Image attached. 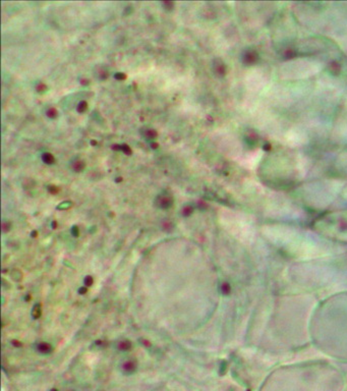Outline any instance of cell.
Listing matches in <instances>:
<instances>
[{"mask_svg": "<svg viewBox=\"0 0 347 391\" xmlns=\"http://www.w3.org/2000/svg\"><path fill=\"white\" fill-rule=\"evenodd\" d=\"M47 86L45 85L44 83H39L37 86H36V90H37L38 93H44V92L47 91Z\"/></svg>", "mask_w": 347, "mask_h": 391, "instance_id": "15", "label": "cell"}, {"mask_svg": "<svg viewBox=\"0 0 347 391\" xmlns=\"http://www.w3.org/2000/svg\"><path fill=\"white\" fill-rule=\"evenodd\" d=\"M50 391H58V390H57V389H55V388H53V389H51Z\"/></svg>", "mask_w": 347, "mask_h": 391, "instance_id": "23", "label": "cell"}, {"mask_svg": "<svg viewBox=\"0 0 347 391\" xmlns=\"http://www.w3.org/2000/svg\"><path fill=\"white\" fill-rule=\"evenodd\" d=\"M67 391H74V390H67Z\"/></svg>", "mask_w": 347, "mask_h": 391, "instance_id": "24", "label": "cell"}, {"mask_svg": "<svg viewBox=\"0 0 347 391\" xmlns=\"http://www.w3.org/2000/svg\"><path fill=\"white\" fill-rule=\"evenodd\" d=\"M214 69H215V72H216L217 74H219V75L223 74L224 71H223L222 64H215V65H214Z\"/></svg>", "mask_w": 347, "mask_h": 391, "instance_id": "19", "label": "cell"}, {"mask_svg": "<svg viewBox=\"0 0 347 391\" xmlns=\"http://www.w3.org/2000/svg\"><path fill=\"white\" fill-rule=\"evenodd\" d=\"M142 136H144V138L146 140L153 141V140H155L158 136V133H157V130H153V128H146L144 132H142Z\"/></svg>", "mask_w": 347, "mask_h": 391, "instance_id": "5", "label": "cell"}, {"mask_svg": "<svg viewBox=\"0 0 347 391\" xmlns=\"http://www.w3.org/2000/svg\"><path fill=\"white\" fill-rule=\"evenodd\" d=\"M10 227H11L10 222H8V221H2V231H3V232H7V231H9L10 230Z\"/></svg>", "mask_w": 347, "mask_h": 391, "instance_id": "18", "label": "cell"}, {"mask_svg": "<svg viewBox=\"0 0 347 391\" xmlns=\"http://www.w3.org/2000/svg\"><path fill=\"white\" fill-rule=\"evenodd\" d=\"M161 226H162V229H163L164 231L170 232V231L173 229V227H174V224H173L171 221H169V220L166 219V220H164V221L162 222Z\"/></svg>", "mask_w": 347, "mask_h": 391, "instance_id": "10", "label": "cell"}, {"mask_svg": "<svg viewBox=\"0 0 347 391\" xmlns=\"http://www.w3.org/2000/svg\"><path fill=\"white\" fill-rule=\"evenodd\" d=\"M87 109H88V103L86 101H80L77 106V110L78 113H83Z\"/></svg>", "mask_w": 347, "mask_h": 391, "instance_id": "12", "label": "cell"}, {"mask_svg": "<svg viewBox=\"0 0 347 391\" xmlns=\"http://www.w3.org/2000/svg\"><path fill=\"white\" fill-rule=\"evenodd\" d=\"M173 202H174L173 197L170 194H166V192L158 195L155 199V205L159 209H162V210H167V209L171 208Z\"/></svg>", "mask_w": 347, "mask_h": 391, "instance_id": "1", "label": "cell"}, {"mask_svg": "<svg viewBox=\"0 0 347 391\" xmlns=\"http://www.w3.org/2000/svg\"><path fill=\"white\" fill-rule=\"evenodd\" d=\"M130 348H131V342L127 339L121 340V341H119L118 344H117V350H120V351H127V350H129Z\"/></svg>", "mask_w": 347, "mask_h": 391, "instance_id": "7", "label": "cell"}, {"mask_svg": "<svg viewBox=\"0 0 347 391\" xmlns=\"http://www.w3.org/2000/svg\"><path fill=\"white\" fill-rule=\"evenodd\" d=\"M118 150L122 151V152L124 153V154H126V155H130L131 154V150H130V148L127 146V145H120L119 148H118Z\"/></svg>", "mask_w": 347, "mask_h": 391, "instance_id": "16", "label": "cell"}, {"mask_svg": "<svg viewBox=\"0 0 347 391\" xmlns=\"http://www.w3.org/2000/svg\"><path fill=\"white\" fill-rule=\"evenodd\" d=\"M46 115H47V117H48V118L54 119L58 115V111L54 107H50V108H48V109L46 110Z\"/></svg>", "mask_w": 347, "mask_h": 391, "instance_id": "11", "label": "cell"}, {"mask_svg": "<svg viewBox=\"0 0 347 391\" xmlns=\"http://www.w3.org/2000/svg\"><path fill=\"white\" fill-rule=\"evenodd\" d=\"M85 167H86L85 161L82 160V159H80V158L74 159V160H72V162L70 163L71 170H72V171H74V172H77V173H80V172L83 171Z\"/></svg>", "mask_w": 347, "mask_h": 391, "instance_id": "3", "label": "cell"}, {"mask_svg": "<svg viewBox=\"0 0 347 391\" xmlns=\"http://www.w3.org/2000/svg\"><path fill=\"white\" fill-rule=\"evenodd\" d=\"M93 283H94V279H93V277L92 276H87V277L85 278V280H83V284H85V286L86 287H89V286H92L93 285Z\"/></svg>", "mask_w": 347, "mask_h": 391, "instance_id": "17", "label": "cell"}, {"mask_svg": "<svg viewBox=\"0 0 347 391\" xmlns=\"http://www.w3.org/2000/svg\"><path fill=\"white\" fill-rule=\"evenodd\" d=\"M32 315H33V317L35 318V319H38V318L40 317V315H41V308H40V306L36 305L35 307H34Z\"/></svg>", "mask_w": 347, "mask_h": 391, "instance_id": "14", "label": "cell"}, {"mask_svg": "<svg viewBox=\"0 0 347 391\" xmlns=\"http://www.w3.org/2000/svg\"><path fill=\"white\" fill-rule=\"evenodd\" d=\"M85 292H87V287H83V288H80V294H85Z\"/></svg>", "mask_w": 347, "mask_h": 391, "instance_id": "22", "label": "cell"}, {"mask_svg": "<svg viewBox=\"0 0 347 391\" xmlns=\"http://www.w3.org/2000/svg\"><path fill=\"white\" fill-rule=\"evenodd\" d=\"M194 212V207L192 205H185L184 207L181 209V215L183 217H188L192 214Z\"/></svg>", "mask_w": 347, "mask_h": 391, "instance_id": "9", "label": "cell"}, {"mask_svg": "<svg viewBox=\"0 0 347 391\" xmlns=\"http://www.w3.org/2000/svg\"><path fill=\"white\" fill-rule=\"evenodd\" d=\"M161 5L163 7V9L167 10V12H171V10H173V8H174V2H171V1H163L161 3Z\"/></svg>", "mask_w": 347, "mask_h": 391, "instance_id": "13", "label": "cell"}, {"mask_svg": "<svg viewBox=\"0 0 347 391\" xmlns=\"http://www.w3.org/2000/svg\"><path fill=\"white\" fill-rule=\"evenodd\" d=\"M41 159L45 164H47V165H52V164H54V162H55V157L51 154V153H48V152L43 153L41 156Z\"/></svg>", "mask_w": 347, "mask_h": 391, "instance_id": "6", "label": "cell"}, {"mask_svg": "<svg viewBox=\"0 0 347 391\" xmlns=\"http://www.w3.org/2000/svg\"><path fill=\"white\" fill-rule=\"evenodd\" d=\"M37 350L42 354H48L52 351V346L47 342H40L37 345Z\"/></svg>", "mask_w": 347, "mask_h": 391, "instance_id": "4", "label": "cell"}, {"mask_svg": "<svg viewBox=\"0 0 347 391\" xmlns=\"http://www.w3.org/2000/svg\"><path fill=\"white\" fill-rule=\"evenodd\" d=\"M115 77H116L117 80H122V79H124L125 77H124V74H121V72H118V74L115 75Z\"/></svg>", "mask_w": 347, "mask_h": 391, "instance_id": "20", "label": "cell"}, {"mask_svg": "<svg viewBox=\"0 0 347 391\" xmlns=\"http://www.w3.org/2000/svg\"><path fill=\"white\" fill-rule=\"evenodd\" d=\"M136 368H138V365H136V362L133 361V360H126L121 364V371L125 375H131L136 371Z\"/></svg>", "mask_w": 347, "mask_h": 391, "instance_id": "2", "label": "cell"}, {"mask_svg": "<svg viewBox=\"0 0 347 391\" xmlns=\"http://www.w3.org/2000/svg\"><path fill=\"white\" fill-rule=\"evenodd\" d=\"M96 74L97 79H99L100 80H106L108 77V75H109L108 71L106 68H104V67H98L97 71H96V74Z\"/></svg>", "mask_w": 347, "mask_h": 391, "instance_id": "8", "label": "cell"}, {"mask_svg": "<svg viewBox=\"0 0 347 391\" xmlns=\"http://www.w3.org/2000/svg\"><path fill=\"white\" fill-rule=\"evenodd\" d=\"M77 231H78L77 230V227H75V226H74V227H72L71 232H72V234H74V236H75V237L77 236Z\"/></svg>", "mask_w": 347, "mask_h": 391, "instance_id": "21", "label": "cell"}]
</instances>
